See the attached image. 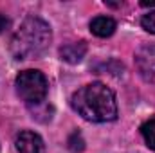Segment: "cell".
<instances>
[{
	"label": "cell",
	"instance_id": "1",
	"mask_svg": "<svg viewBox=\"0 0 155 153\" xmlns=\"http://www.w3.org/2000/svg\"><path fill=\"white\" fill-rule=\"evenodd\" d=\"M71 105L87 121L108 122L117 117V103L114 92L103 83H90L72 94Z\"/></svg>",
	"mask_w": 155,
	"mask_h": 153
},
{
	"label": "cell",
	"instance_id": "2",
	"mask_svg": "<svg viewBox=\"0 0 155 153\" xmlns=\"http://www.w3.org/2000/svg\"><path fill=\"white\" fill-rule=\"evenodd\" d=\"M52 33L47 22L29 16L11 38V54L16 60H36L51 45Z\"/></svg>",
	"mask_w": 155,
	"mask_h": 153
},
{
	"label": "cell",
	"instance_id": "3",
	"mask_svg": "<svg viewBox=\"0 0 155 153\" xmlns=\"http://www.w3.org/2000/svg\"><path fill=\"white\" fill-rule=\"evenodd\" d=\"M16 92L27 105H41L47 97V77L40 70H24L16 76Z\"/></svg>",
	"mask_w": 155,
	"mask_h": 153
},
{
	"label": "cell",
	"instance_id": "4",
	"mask_svg": "<svg viewBox=\"0 0 155 153\" xmlns=\"http://www.w3.org/2000/svg\"><path fill=\"white\" fill-rule=\"evenodd\" d=\"M135 65L139 74L155 85V45H144L135 52Z\"/></svg>",
	"mask_w": 155,
	"mask_h": 153
},
{
	"label": "cell",
	"instance_id": "5",
	"mask_svg": "<svg viewBox=\"0 0 155 153\" xmlns=\"http://www.w3.org/2000/svg\"><path fill=\"white\" fill-rule=\"evenodd\" d=\"M16 150L18 153H45V144L38 133L35 132H20L16 137Z\"/></svg>",
	"mask_w": 155,
	"mask_h": 153
},
{
	"label": "cell",
	"instance_id": "6",
	"mask_svg": "<svg viewBox=\"0 0 155 153\" xmlns=\"http://www.w3.org/2000/svg\"><path fill=\"white\" fill-rule=\"evenodd\" d=\"M87 54V43L76 41V43H67L60 49V56L67 63H79Z\"/></svg>",
	"mask_w": 155,
	"mask_h": 153
},
{
	"label": "cell",
	"instance_id": "7",
	"mask_svg": "<svg viewBox=\"0 0 155 153\" xmlns=\"http://www.w3.org/2000/svg\"><path fill=\"white\" fill-rule=\"evenodd\" d=\"M117 24L114 18L110 16H96L92 22H90V31L99 36V38H107V36H112L114 31H116Z\"/></svg>",
	"mask_w": 155,
	"mask_h": 153
},
{
	"label": "cell",
	"instance_id": "8",
	"mask_svg": "<svg viewBox=\"0 0 155 153\" xmlns=\"http://www.w3.org/2000/svg\"><path fill=\"white\" fill-rule=\"evenodd\" d=\"M141 133H143V137H144L148 148H152L155 151V119H148L146 122H143Z\"/></svg>",
	"mask_w": 155,
	"mask_h": 153
},
{
	"label": "cell",
	"instance_id": "9",
	"mask_svg": "<svg viewBox=\"0 0 155 153\" xmlns=\"http://www.w3.org/2000/svg\"><path fill=\"white\" fill-rule=\"evenodd\" d=\"M141 25H143V29H144V31H148V33L155 34V11H150L148 15H144V16H143Z\"/></svg>",
	"mask_w": 155,
	"mask_h": 153
},
{
	"label": "cell",
	"instance_id": "10",
	"mask_svg": "<svg viewBox=\"0 0 155 153\" xmlns=\"http://www.w3.org/2000/svg\"><path fill=\"white\" fill-rule=\"evenodd\" d=\"M69 148L72 150V151H83V148H85V142H83V139H81V135L74 132L71 137H69Z\"/></svg>",
	"mask_w": 155,
	"mask_h": 153
},
{
	"label": "cell",
	"instance_id": "11",
	"mask_svg": "<svg viewBox=\"0 0 155 153\" xmlns=\"http://www.w3.org/2000/svg\"><path fill=\"white\" fill-rule=\"evenodd\" d=\"M7 25H9V20H7L4 15H0V33H2V31L7 27Z\"/></svg>",
	"mask_w": 155,
	"mask_h": 153
}]
</instances>
